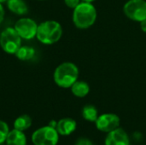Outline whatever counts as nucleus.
<instances>
[{
  "mask_svg": "<svg viewBox=\"0 0 146 145\" xmlns=\"http://www.w3.org/2000/svg\"><path fill=\"white\" fill-rule=\"evenodd\" d=\"M98 11L93 3L80 2L79 5H77L73 9V22L74 26L81 30L88 29L97 21Z\"/></svg>",
  "mask_w": 146,
  "mask_h": 145,
  "instance_id": "obj_1",
  "label": "nucleus"
},
{
  "mask_svg": "<svg viewBox=\"0 0 146 145\" xmlns=\"http://www.w3.org/2000/svg\"><path fill=\"white\" fill-rule=\"evenodd\" d=\"M79 74L80 71L76 64L71 62H65L56 67L53 79L57 86L68 89L78 80Z\"/></svg>",
  "mask_w": 146,
  "mask_h": 145,
  "instance_id": "obj_2",
  "label": "nucleus"
},
{
  "mask_svg": "<svg viewBox=\"0 0 146 145\" xmlns=\"http://www.w3.org/2000/svg\"><path fill=\"white\" fill-rule=\"evenodd\" d=\"M62 25L53 20L44 21L38 26L36 38L43 44L51 45L57 43L62 36Z\"/></svg>",
  "mask_w": 146,
  "mask_h": 145,
  "instance_id": "obj_3",
  "label": "nucleus"
},
{
  "mask_svg": "<svg viewBox=\"0 0 146 145\" xmlns=\"http://www.w3.org/2000/svg\"><path fill=\"white\" fill-rule=\"evenodd\" d=\"M21 38L14 27H7L0 34V46L7 54H15L21 46Z\"/></svg>",
  "mask_w": 146,
  "mask_h": 145,
  "instance_id": "obj_4",
  "label": "nucleus"
},
{
  "mask_svg": "<svg viewBox=\"0 0 146 145\" xmlns=\"http://www.w3.org/2000/svg\"><path fill=\"white\" fill-rule=\"evenodd\" d=\"M59 136L56 129L48 125L37 129L32 134V142L34 145H57Z\"/></svg>",
  "mask_w": 146,
  "mask_h": 145,
  "instance_id": "obj_5",
  "label": "nucleus"
},
{
  "mask_svg": "<svg viewBox=\"0 0 146 145\" xmlns=\"http://www.w3.org/2000/svg\"><path fill=\"white\" fill-rule=\"evenodd\" d=\"M124 15L130 20L140 22L146 19V0H128L123 6Z\"/></svg>",
  "mask_w": 146,
  "mask_h": 145,
  "instance_id": "obj_6",
  "label": "nucleus"
},
{
  "mask_svg": "<svg viewBox=\"0 0 146 145\" xmlns=\"http://www.w3.org/2000/svg\"><path fill=\"white\" fill-rule=\"evenodd\" d=\"M38 24L34 20L29 17H21L16 21L14 28L22 39L31 40L36 38Z\"/></svg>",
  "mask_w": 146,
  "mask_h": 145,
  "instance_id": "obj_7",
  "label": "nucleus"
},
{
  "mask_svg": "<svg viewBox=\"0 0 146 145\" xmlns=\"http://www.w3.org/2000/svg\"><path fill=\"white\" fill-rule=\"evenodd\" d=\"M121 119L120 117L113 113H106L98 115L97 121H95L96 128L105 133H109L116 128L120 127Z\"/></svg>",
  "mask_w": 146,
  "mask_h": 145,
  "instance_id": "obj_8",
  "label": "nucleus"
},
{
  "mask_svg": "<svg viewBox=\"0 0 146 145\" xmlns=\"http://www.w3.org/2000/svg\"><path fill=\"white\" fill-rule=\"evenodd\" d=\"M105 145H131L130 138L127 132L118 127L115 130L107 133V136L104 140Z\"/></svg>",
  "mask_w": 146,
  "mask_h": 145,
  "instance_id": "obj_9",
  "label": "nucleus"
},
{
  "mask_svg": "<svg viewBox=\"0 0 146 145\" xmlns=\"http://www.w3.org/2000/svg\"><path fill=\"white\" fill-rule=\"evenodd\" d=\"M77 128V122L72 118H62L57 121L56 131L61 136H69Z\"/></svg>",
  "mask_w": 146,
  "mask_h": 145,
  "instance_id": "obj_10",
  "label": "nucleus"
},
{
  "mask_svg": "<svg viewBox=\"0 0 146 145\" xmlns=\"http://www.w3.org/2000/svg\"><path fill=\"white\" fill-rule=\"evenodd\" d=\"M6 145H27V137L23 132L13 129L6 138Z\"/></svg>",
  "mask_w": 146,
  "mask_h": 145,
  "instance_id": "obj_11",
  "label": "nucleus"
},
{
  "mask_svg": "<svg viewBox=\"0 0 146 145\" xmlns=\"http://www.w3.org/2000/svg\"><path fill=\"white\" fill-rule=\"evenodd\" d=\"M6 3L9 10L17 15H23L28 11L27 4L24 0H7Z\"/></svg>",
  "mask_w": 146,
  "mask_h": 145,
  "instance_id": "obj_12",
  "label": "nucleus"
},
{
  "mask_svg": "<svg viewBox=\"0 0 146 145\" xmlns=\"http://www.w3.org/2000/svg\"><path fill=\"white\" fill-rule=\"evenodd\" d=\"M71 92L74 96L79 98H83L86 97L90 92V85L87 82L84 80H77L71 87Z\"/></svg>",
  "mask_w": 146,
  "mask_h": 145,
  "instance_id": "obj_13",
  "label": "nucleus"
},
{
  "mask_svg": "<svg viewBox=\"0 0 146 145\" xmlns=\"http://www.w3.org/2000/svg\"><path fill=\"white\" fill-rule=\"evenodd\" d=\"M81 115L84 120H86L88 122H94V123L99 115L97 108L92 104H87L84 106L81 111Z\"/></svg>",
  "mask_w": 146,
  "mask_h": 145,
  "instance_id": "obj_14",
  "label": "nucleus"
},
{
  "mask_svg": "<svg viewBox=\"0 0 146 145\" xmlns=\"http://www.w3.org/2000/svg\"><path fill=\"white\" fill-rule=\"evenodd\" d=\"M32 123H33L32 118L28 115H22L17 117L14 121V128L24 132L31 127Z\"/></svg>",
  "mask_w": 146,
  "mask_h": 145,
  "instance_id": "obj_15",
  "label": "nucleus"
},
{
  "mask_svg": "<svg viewBox=\"0 0 146 145\" xmlns=\"http://www.w3.org/2000/svg\"><path fill=\"white\" fill-rule=\"evenodd\" d=\"M21 61H29L35 56V50L31 46H21L15 54Z\"/></svg>",
  "mask_w": 146,
  "mask_h": 145,
  "instance_id": "obj_16",
  "label": "nucleus"
},
{
  "mask_svg": "<svg viewBox=\"0 0 146 145\" xmlns=\"http://www.w3.org/2000/svg\"><path fill=\"white\" fill-rule=\"evenodd\" d=\"M9 132V128L8 124L3 121L0 120V144H3L6 141Z\"/></svg>",
  "mask_w": 146,
  "mask_h": 145,
  "instance_id": "obj_17",
  "label": "nucleus"
},
{
  "mask_svg": "<svg viewBox=\"0 0 146 145\" xmlns=\"http://www.w3.org/2000/svg\"><path fill=\"white\" fill-rule=\"evenodd\" d=\"M64 3L67 7H68L69 9H74L77 5H79L81 2V0H63Z\"/></svg>",
  "mask_w": 146,
  "mask_h": 145,
  "instance_id": "obj_18",
  "label": "nucleus"
},
{
  "mask_svg": "<svg viewBox=\"0 0 146 145\" xmlns=\"http://www.w3.org/2000/svg\"><path fill=\"white\" fill-rule=\"evenodd\" d=\"M75 145H94L93 142L87 138H80L77 139Z\"/></svg>",
  "mask_w": 146,
  "mask_h": 145,
  "instance_id": "obj_19",
  "label": "nucleus"
},
{
  "mask_svg": "<svg viewBox=\"0 0 146 145\" xmlns=\"http://www.w3.org/2000/svg\"><path fill=\"white\" fill-rule=\"evenodd\" d=\"M4 16H5V10H4V8H3V4L0 3V25L3 21Z\"/></svg>",
  "mask_w": 146,
  "mask_h": 145,
  "instance_id": "obj_20",
  "label": "nucleus"
},
{
  "mask_svg": "<svg viewBox=\"0 0 146 145\" xmlns=\"http://www.w3.org/2000/svg\"><path fill=\"white\" fill-rule=\"evenodd\" d=\"M139 23H140L141 30H142L144 32H145L146 33V19L145 20H144V21H140Z\"/></svg>",
  "mask_w": 146,
  "mask_h": 145,
  "instance_id": "obj_21",
  "label": "nucleus"
},
{
  "mask_svg": "<svg viewBox=\"0 0 146 145\" xmlns=\"http://www.w3.org/2000/svg\"><path fill=\"white\" fill-rule=\"evenodd\" d=\"M49 126H51V127H54V128H56V126H57V121H50V123H49Z\"/></svg>",
  "mask_w": 146,
  "mask_h": 145,
  "instance_id": "obj_22",
  "label": "nucleus"
},
{
  "mask_svg": "<svg viewBox=\"0 0 146 145\" xmlns=\"http://www.w3.org/2000/svg\"><path fill=\"white\" fill-rule=\"evenodd\" d=\"M82 2H86V3H92L93 2H95L96 0H81Z\"/></svg>",
  "mask_w": 146,
  "mask_h": 145,
  "instance_id": "obj_23",
  "label": "nucleus"
},
{
  "mask_svg": "<svg viewBox=\"0 0 146 145\" xmlns=\"http://www.w3.org/2000/svg\"><path fill=\"white\" fill-rule=\"evenodd\" d=\"M7 0H0V3H4V2H6Z\"/></svg>",
  "mask_w": 146,
  "mask_h": 145,
  "instance_id": "obj_24",
  "label": "nucleus"
},
{
  "mask_svg": "<svg viewBox=\"0 0 146 145\" xmlns=\"http://www.w3.org/2000/svg\"><path fill=\"white\" fill-rule=\"evenodd\" d=\"M38 1H44V0H38Z\"/></svg>",
  "mask_w": 146,
  "mask_h": 145,
  "instance_id": "obj_25",
  "label": "nucleus"
}]
</instances>
